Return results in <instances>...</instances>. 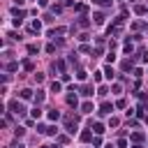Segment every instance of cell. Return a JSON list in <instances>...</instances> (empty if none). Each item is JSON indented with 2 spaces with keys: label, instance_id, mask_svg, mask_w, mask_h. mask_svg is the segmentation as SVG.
I'll return each mask as SVG.
<instances>
[{
  "label": "cell",
  "instance_id": "6da1fadb",
  "mask_svg": "<svg viewBox=\"0 0 148 148\" xmlns=\"http://www.w3.org/2000/svg\"><path fill=\"white\" fill-rule=\"evenodd\" d=\"M9 111H12L14 116H23L26 114V106L21 102H9Z\"/></svg>",
  "mask_w": 148,
  "mask_h": 148
},
{
  "label": "cell",
  "instance_id": "7a4b0ae2",
  "mask_svg": "<svg viewBox=\"0 0 148 148\" xmlns=\"http://www.w3.org/2000/svg\"><path fill=\"white\" fill-rule=\"evenodd\" d=\"M92 111H95L92 102H83V104H81V114H92Z\"/></svg>",
  "mask_w": 148,
  "mask_h": 148
},
{
  "label": "cell",
  "instance_id": "3957f363",
  "mask_svg": "<svg viewBox=\"0 0 148 148\" xmlns=\"http://www.w3.org/2000/svg\"><path fill=\"white\" fill-rule=\"evenodd\" d=\"M102 72H104V77H106L109 81H114V77H116V69H114V67H104Z\"/></svg>",
  "mask_w": 148,
  "mask_h": 148
},
{
  "label": "cell",
  "instance_id": "277c9868",
  "mask_svg": "<svg viewBox=\"0 0 148 148\" xmlns=\"http://www.w3.org/2000/svg\"><path fill=\"white\" fill-rule=\"evenodd\" d=\"M60 90H63V83H60V81H53V83H51V92H53V95H58Z\"/></svg>",
  "mask_w": 148,
  "mask_h": 148
},
{
  "label": "cell",
  "instance_id": "5b68a950",
  "mask_svg": "<svg viewBox=\"0 0 148 148\" xmlns=\"http://www.w3.org/2000/svg\"><path fill=\"white\" fill-rule=\"evenodd\" d=\"M111 111H114V104H109V102H104L100 106V114H111Z\"/></svg>",
  "mask_w": 148,
  "mask_h": 148
},
{
  "label": "cell",
  "instance_id": "8992f818",
  "mask_svg": "<svg viewBox=\"0 0 148 148\" xmlns=\"http://www.w3.org/2000/svg\"><path fill=\"white\" fill-rule=\"evenodd\" d=\"M30 97H35V92H32L30 88H23V90H21V100H30Z\"/></svg>",
  "mask_w": 148,
  "mask_h": 148
},
{
  "label": "cell",
  "instance_id": "52a82bcc",
  "mask_svg": "<svg viewBox=\"0 0 148 148\" xmlns=\"http://www.w3.org/2000/svg\"><path fill=\"white\" fill-rule=\"evenodd\" d=\"M46 118H49V120H58V118H60V111H56V109H51L49 114H46Z\"/></svg>",
  "mask_w": 148,
  "mask_h": 148
},
{
  "label": "cell",
  "instance_id": "ba28073f",
  "mask_svg": "<svg viewBox=\"0 0 148 148\" xmlns=\"http://www.w3.org/2000/svg\"><path fill=\"white\" fill-rule=\"evenodd\" d=\"M92 90H95L92 86H83V88H81V95H83V97H90V95H92Z\"/></svg>",
  "mask_w": 148,
  "mask_h": 148
},
{
  "label": "cell",
  "instance_id": "9c48e42d",
  "mask_svg": "<svg viewBox=\"0 0 148 148\" xmlns=\"http://www.w3.org/2000/svg\"><path fill=\"white\" fill-rule=\"evenodd\" d=\"M30 116H32L35 120H37V118H42V109H40V106H32V111H30Z\"/></svg>",
  "mask_w": 148,
  "mask_h": 148
},
{
  "label": "cell",
  "instance_id": "30bf717a",
  "mask_svg": "<svg viewBox=\"0 0 148 148\" xmlns=\"http://www.w3.org/2000/svg\"><path fill=\"white\" fill-rule=\"evenodd\" d=\"M92 132H95V134H104V125L102 123H95V125H92Z\"/></svg>",
  "mask_w": 148,
  "mask_h": 148
},
{
  "label": "cell",
  "instance_id": "8fae6325",
  "mask_svg": "<svg viewBox=\"0 0 148 148\" xmlns=\"http://www.w3.org/2000/svg\"><path fill=\"white\" fill-rule=\"evenodd\" d=\"M56 134H58V127H56V125H49V127H46V137H56Z\"/></svg>",
  "mask_w": 148,
  "mask_h": 148
},
{
  "label": "cell",
  "instance_id": "7c38bea8",
  "mask_svg": "<svg viewBox=\"0 0 148 148\" xmlns=\"http://www.w3.org/2000/svg\"><path fill=\"white\" fill-rule=\"evenodd\" d=\"M30 30H32V32H40V30H42V23H40V21L35 18V21L30 23Z\"/></svg>",
  "mask_w": 148,
  "mask_h": 148
},
{
  "label": "cell",
  "instance_id": "4fadbf2b",
  "mask_svg": "<svg viewBox=\"0 0 148 148\" xmlns=\"http://www.w3.org/2000/svg\"><path fill=\"white\" fill-rule=\"evenodd\" d=\"M32 100H35L37 104H40V102H44V90H37V92H35V97H32Z\"/></svg>",
  "mask_w": 148,
  "mask_h": 148
},
{
  "label": "cell",
  "instance_id": "5bb4252c",
  "mask_svg": "<svg viewBox=\"0 0 148 148\" xmlns=\"http://www.w3.org/2000/svg\"><path fill=\"white\" fill-rule=\"evenodd\" d=\"M23 134H26L23 127H16V130H14V137H16V139H23Z\"/></svg>",
  "mask_w": 148,
  "mask_h": 148
},
{
  "label": "cell",
  "instance_id": "9a60e30c",
  "mask_svg": "<svg viewBox=\"0 0 148 148\" xmlns=\"http://www.w3.org/2000/svg\"><path fill=\"white\" fill-rule=\"evenodd\" d=\"M81 141H92V132H88V130L81 132Z\"/></svg>",
  "mask_w": 148,
  "mask_h": 148
},
{
  "label": "cell",
  "instance_id": "2e32d148",
  "mask_svg": "<svg viewBox=\"0 0 148 148\" xmlns=\"http://www.w3.org/2000/svg\"><path fill=\"white\" fill-rule=\"evenodd\" d=\"M67 104H69V106H77V104H79L77 95H69V97H67Z\"/></svg>",
  "mask_w": 148,
  "mask_h": 148
},
{
  "label": "cell",
  "instance_id": "e0dca14e",
  "mask_svg": "<svg viewBox=\"0 0 148 148\" xmlns=\"http://www.w3.org/2000/svg\"><path fill=\"white\" fill-rule=\"evenodd\" d=\"M46 127H49V125H44V123H40V125H37V132H40V134H46Z\"/></svg>",
  "mask_w": 148,
  "mask_h": 148
},
{
  "label": "cell",
  "instance_id": "ac0fdd59",
  "mask_svg": "<svg viewBox=\"0 0 148 148\" xmlns=\"http://www.w3.org/2000/svg\"><path fill=\"white\" fill-rule=\"evenodd\" d=\"M35 81H37V83H42V81H44V74H42V72H37V74H35Z\"/></svg>",
  "mask_w": 148,
  "mask_h": 148
},
{
  "label": "cell",
  "instance_id": "d6986e66",
  "mask_svg": "<svg viewBox=\"0 0 148 148\" xmlns=\"http://www.w3.org/2000/svg\"><path fill=\"white\" fill-rule=\"evenodd\" d=\"M92 5H109V0H90Z\"/></svg>",
  "mask_w": 148,
  "mask_h": 148
},
{
  "label": "cell",
  "instance_id": "ffe728a7",
  "mask_svg": "<svg viewBox=\"0 0 148 148\" xmlns=\"http://www.w3.org/2000/svg\"><path fill=\"white\" fill-rule=\"evenodd\" d=\"M37 51H40V46H35V44L28 46V53H37Z\"/></svg>",
  "mask_w": 148,
  "mask_h": 148
},
{
  "label": "cell",
  "instance_id": "44dd1931",
  "mask_svg": "<svg viewBox=\"0 0 148 148\" xmlns=\"http://www.w3.org/2000/svg\"><path fill=\"white\" fill-rule=\"evenodd\" d=\"M141 139H143V134H139V132H137V134H132V141H141Z\"/></svg>",
  "mask_w": 148,
  "mask_h": 148
},
{
  "label": "cell",
  "instance_id": "7402d4cb",
  "mask_svg": "<svg viewBox=\"0 0 148 148\" xmlns=\"http://www.w3.org/2000/svg\"><path fill=\"white\" fill-rule=\"evenodd\" d=\"M40 5H42V7H46V5H49V0H40Z\"/></svg>",
  "mask_w": 148,
  "mask_h": 148
},
{
  "label": "cell",
  "instance_id": "603a6c76",
  "mask_svg": "<svg viewBox=\"0 0 148 148\" xmlns=\"http://www.w3.org/2000/svg\"><path fill=\"white\" fill-rule=\"evenodd\" d=\"M14 3H16V5H23V3H26V0H14Z\"/></svg>",
  "mask_w": 148,
  "mask_h": 148
},
{
  "label": "cell",
  "instance_id": "cb8c5ba5",
  "mask_svg": "<svg viewBox=\"0 0 148 148\" xmlns=\"http://www.w3.org/2000/svg\"><path fill=\"white\" fill-rule=\"evenodd\" d=\"M132 148H143V146H139V143H134V146H132Z\"/></svg>",
  "mask_w": 148,
  "mask_h": 148
},
{
  "label": "cell",
  "instance_id": "d4e9b609",
  "mask_svg": "<svg viewBox=\"0 0 148 148\" xmlns=\"http://www.w3.org/2000/svg\"><path fill=\"white\" fill-rule=\"evenodd\" d=\"M16 148H26V146H23V143H18V146H16Z\"/></svg>",
  "mask_w": 148,
  "mask_h": 148
},
{
  "label": "cell",
  "instance_id": "484cf974",
  "mask_svg": "<svg viewBox=\"0 0 148 148\" xmlns=\"http://www.w3.org/2000/svg\"><path fill=\"white\" fill-rule=\"evenodd\" d=\"M130 3H137V0H130Z\"/></svg>",
  "mask_w": 148,
  "mask_h": 148
}]
</instances>
